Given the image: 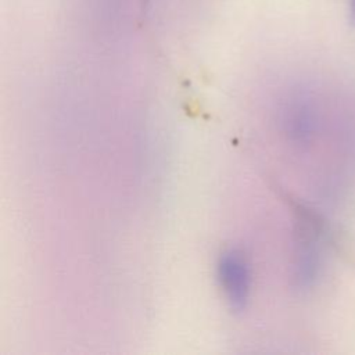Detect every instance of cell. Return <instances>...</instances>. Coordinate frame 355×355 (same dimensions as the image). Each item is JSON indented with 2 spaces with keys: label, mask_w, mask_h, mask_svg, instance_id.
Returning <instances> with one entry per match:
<instances>
[{
  "label": "cell",
  "mask_w": 355,
  "mask_h": 355,
  "mask_svg": "<svg viewBox=\"0 0 355 355\" xmlns=\"http://www.w3.org/2000/svg\"><path fill=\"white\" fill-rule=\"evenodd\" d=\"M216 272L229 306L236 312L245 309L251 294V270L243 254L236 250L222 252Z\"/></svg>",
  "instance_id": "6da1fadb"
},
{
  "label": "cell",
  "mask_w": 355,
  "mask_h": 355,
  "mask_svg": "<svg viewBox=\"0 0 355 355\" xmlns=\"http://www.w3.org/2000/svg\"><path fill=\"white\" fill-rule=\"evenodd\" d=\"M349 21L355 25V0H349Z\"/></svg>",
  "instance_id": "7a4b0ae2"
}]
</instances>
